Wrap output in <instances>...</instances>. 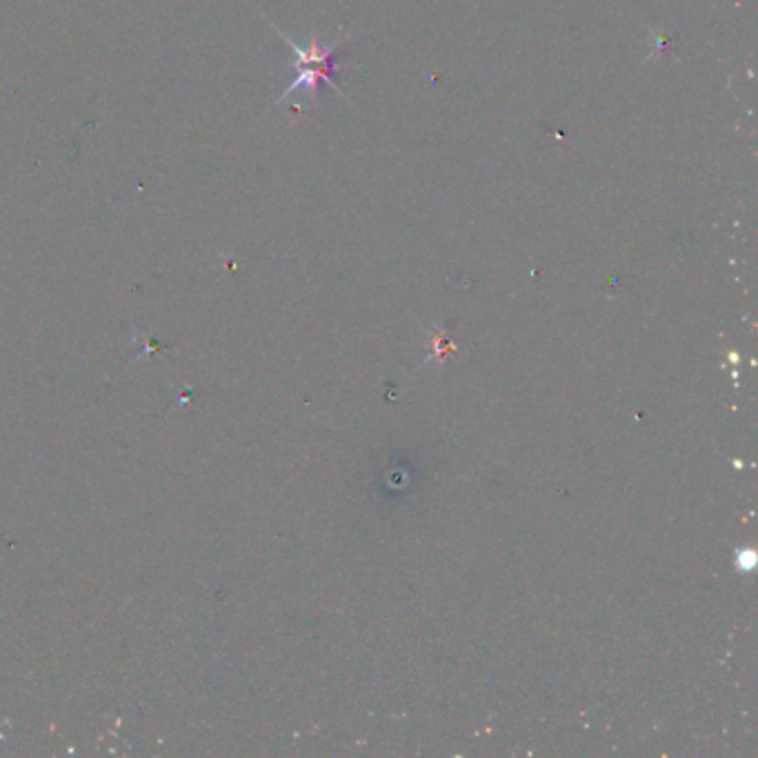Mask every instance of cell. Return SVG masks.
<instances>
[{
    "label": "cell",
    "mask_w": 758,
    "mask_h": 758,
    "mask_svg": "<svg viewBox=\"0 0 758 758\" xmlns=\"http://www.w3.org/2000/svg\"><path fill=\"white\" fill-rule=\"evenodd\" d=\"M278 36H282V40L294 51V70H297V79L291 81V85L278 96V103L287 100L291 94H297L299 89H305L312 98H316L318 85L327 83L332 85L336 92H340V87L336 85V49L338 45L332 47H323L316 38L310 40L308 47L297 45L287 34H282L278 27H274Z\"/></svg>",
    "instance_id": "obj_1"
}]
</instances>
